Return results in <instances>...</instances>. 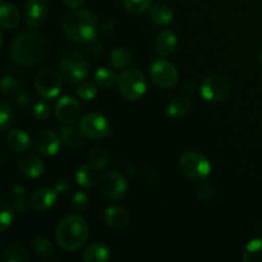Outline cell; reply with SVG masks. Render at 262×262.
<instances>
[{
    "mask_svg": "<svg viewBox=\"0 0 262 262\" xmlns=\"http://www.w3.org/2000/svg\"><path fill=\"white\" fill-rule=\"evenodd\" d=\"M61 27L69 40L87 43L97 37L100 22L97 15L91 10L73 8L64 15Z\"/></svg>",
    "mask_w": 262,
    "mask_h": 262,
    "instance_id": "1",
    "label": "cell"
},
{
    "mask_svg": "<svg viewBox=\"0 0 262 262\" xmlns=\"http://www.w3.org/2000/svg\"><path fill=\"white\" fill-rule=\"evenodd\" d=\"M49 53V43L43 36L36 32L18 35L10 45L9 54L13 60L23 67H32L42 61Z\"/></svg>",
    "mask_w": 262,
    "mask_h": 262,
    "instance_id": "2",
    "label": "cell"
},
{
    "mask_svg": "<svg viewBox=\"0 0 262 262\" xmlns=\"http://www.w3.org/2000/svg\"><path fill=\"white\" fill-rule=\"evenodd\" d=\"M89 223L81 215L71 214L59 222L55 229V241L61 250L74 252L89 239Z\"/></svg>",
    "mask_w": 262,
    "mask_h": 262,
    "instance_id": "3",
    "label": "cell"
},
{
    "mask_svg": "<svg viewBox=\"0 0 262 262\" xmlns=\"http://www.w3.org/2000/svg\"><path fill=\"white\" fill-rule=\"evenodd\" d=\"M59 72L67 83H78L84 81L90 74L89 60L78 51H72L60 59Z\"/></svg>",
    "mask_w": 262,
    "mask_h": 262,
    "instance_id": "4",
    "label": "cell"
},
{
    "mask_svg": "<svg viewBox=\"0 0 262 262\" xmlns=\"http://www.w3.org/2000/svg\"><path fill=\"white\" fill-rule=\"evenodd\" d=\"M117 86L124 99L136 101L145 95L147 82L142 72L136 68H127L118 76Z\"/></svg>",
    "mask_w": 262,
    "mask_h": 262,
    "instance_id": "5",
    "label": "cell"
},
{
    "mask_svg": "<svg viewBox=\"0 0 262 262\" xmlns=\"http://www.w3.org/2000/svg\"><path fill=\"white\" fill-rule=\"evenodd\" d=\"M179 166L184 176H187L192 181H205L211 173V164L209 159L194 151L183 154L179 160Z\"/></svg>",
    "mask_w": 262,
    "mask_h": 262,
    "instance_id": "6",
    "label": "cell"
},
{
    "mask_svg": "<svg viewBox=\"0 0 262 262\" xmlns=\"http://www.w3.org/2000/svg\"><path fill=\"white\" fill-rule=\"evenodd\" d=\"M232 84L229 79L222 74H210L202 81L200 92L206 101L222 102L230 95Z\"/></svg>",
    "mask_w": 262,
    "mask_h": 262,
    "instance_id": "7",
    "label": "cell"
},
{
    "mask_svg": "<svg viewBox=\"0 0 262 262\" xmlns=\"http://www.w3.org/2000/svg\"><path fill=\"white\" fill-rule=\"evenodd\" d=\"M63 86V77L60 72L51 68L42 69L35 78V89L43 99H54L58 96Z\"/></svg>",
    "mask_w": 262,
    "mask_h": 262,
    "instance_id": "8",
    "label": "cell"
},
{
    "mask_svg": "<svg viewBox=\"0 0 262 262\" xmlns=\"http://www.w3.org/2000/svg\"><path fill=\"white\" fill-rule=\"evenodd\" d=\"M178 71L170 61L159 59L150 67V78L160 89H171L178 82Z\"/></svg>",
    "mask_w": 262,
    "mask_h": 262,
    "instance_id": "9",
    "label": "cell"
},
{
    "mask_svg": "<svg viewBox=\"0 0 262 262\" xmlns=\"http://www.w3.org/2000/svg\"><path fill=\"white\" fill-rule=\"evenodd\" d=\"M79 128L84 137L90 138V140H101L112 132L110 123L107 122L104 115L99 114V113H90V114L84 115L79 122Z\"/></svg>",
    "mask_w": 262,
    "mask_h": 262,
    "instance_id": "10",
    "label": "cell"
},
{
    "mask_svg": "<svg viewBox=\"0 0 262 262\" xmlns=\"http://www.w3.org/2000/svg\"><path fill=\"white\" fill-rule=\"evenodd\" d=\"M100 192L110 200H122L128 192V183L123 174L118 171H106L100 179Z\"/></svg>",
    "mask_w": 262,
    "mask_h": 262,
    "instance_id": "11",
    "label": "cell"
},
{
    "mask_svg": "<svg viewBox=\"0 0 262 262\" xmlns=\"http://www.w3.org/2000/svg\"><path fill=\"white\" fill-rule=\"evenodd\" d=\"M56 119L63 124H73L81 117V105L71 96H61L55 104Z\"/></svg>",
    "mask_w": 262,
    "mask_h": 262,
    "instance_id": "12",
    "label": "cell"
},
{
    "mask_svg": "<svg viewBox=\"0 0 262 262\" xmlns=\"http://www.w3.org/2000/svg\"><path fill=\"white\" fill-rule=\"evenodd\" d=\"M60 136L53 130H40L32 140L33 148L43 156H54L60 150Z\"/></svg>",
    "mask_w": 262,
    "mask_h": 262,
    "instance_id": "13",
    "label": "cell"
},
{
    "mask_svg": "<svg viewBox=\"0 0 262 262\" xmlns=\"http://www.w3.org/2000/svg\"><path fill=\"white\" fill-rule=\"evenodd\" d=\"M49 14V7L45 0H27L23 8V17L31 28H40Z\"/></svg>",
    "mask_w": 262,
    "mask_h": 262,
    "instance_id": "14",
    "label": "cell"
},
{
    "mask_svg": "<svg viewBox=\"0 0 262 262\" xmlns=\"http://www.w3.org/2000/svg\"><path fill=\"white\" fill-rule=\"evenodd\" d=\"M56 196L58 193L55 189H51L49 187H41L32 192L28 202H30L31 209L35 210L36 212H45L55 205Z\"/></svg>",
    "mask_w": 262,
    "mask_h": 262,
    "instance_id": "15",
    "label": "cell"
},
{
    "mask_svg": "<svg viewBox=\"0 0 262 262\" xmlns=\"http://www.w3.org/2000/svg\"><path fill=\"white\" fill-rule=\"evenodd\" d=\"M17 166L23 176L28 178H38L45 171V164L33 154H25L17 161Z\"/></svg>",
    "mask_w": 262,
    "mask_h": 262,
    "instance_id": "16",
    "label": "cell"
},
{
    "mask_svg": "<svg viewBox=\"0 0 262 262\" xmlns=\"http://www.w3.org/2000/svg\"><path fill=\"white\" fill-rule=\"evenodd\" d=\"M104 222L114 230H122L129 225L130 216L124 207L109 206L104 212Z\"/></svg>",
    "mask_w": 262,
    "mask_h": 262,
    "instance_id": "17",
    "label": "cell"
},
{
    "mask_svg": "<svg viewBox=\"0 0 262 262\" xmlns=\"http://www.w3.org/2000/svg\"><path fill=\"white\" fill-rule=\"evenodd\" d=\"M178 45V37L176 33L170 30H164L156 36L155 38V49L156 53L161 58L169 56L176 51Z\"/></svg>",
    "mask_w": 262,
    "mask_h": 262,
    "instance_id": "18",
    "label": "cell"
},
{
    "mask_svg": "<svg viewBox=\"0 0 262 262\" xmlns=\"http://www.w3.org/2000/svg\"><path fill=\"white\" fill-rule=\"evenodd\" d=\"M101 179L100 169L97 166L90 164L79 166L78 170L76 171V181L83 188H91V187L97 186Z\"/></svg>",
    "mask_w": 262,
    "mask_h": 262,
    "instance_id": "19",
    "label": "cell"
},
{
    "mask_svg": "<svg viewBox=\"0 0 262 262\" xmlns=\"http://www.w3.org/2000/svg\"><path fill=\"white\" fill-rule=\"evenodd\" d=\"M59 133H60L61 142L72 150H77L83 145L84 135L82 133L81 128H76L72 124H64L63 127L59 128Z\"/></svg>",
    "mask_w": 262,
    "mask_h": 262,
    "instance_id": "20",
    "label": "cell"
},
{
    "mask_svg": "<svg viewBox=\"0 0 262 262\" xmlns=\"http://www.w3.org/2000/svg\"><path fill=\"white\" fill-rule=\"evenodd\" d=\"M8 146L15 152H26L30 148L32 140L30 135L23 129H12L7 136Z\"/></svg>",
    "mask_w": 262,
    "mask_h": 262,
    "instance_id": "21",
    "label": "cell"
},
{
    "mask_svg": "<svg viewBox=\"0 0 262 262\" xmlns=\"http://www.w3.org/2000/svg\"><path fill=\"white\" fill-rule=\"evenodd\" d=\"M20 22V13L14 4L3 3L0 7V23L4 30H13Z\"/></svg>",
    "mask_w": 262,
    "mask_h": 262,
    "instance_id": "22",
    "label": "cell"
},
{
    "mask_svg": "<svg viewBox=\"0 0 262 262\" xmlns=\"http://www.w3.org/2000/svg\"><path fill=\"white\" fill-rule=\"evenodd\" d=\"M8 197L10 200L13 209L17 214H26L30 206V202L26 200V188L20 184H15L8 192Z\"/></svg>",
    "mask_w": 262,
    "mask_h": 262,
    "instance_id": "23",
    "label": "cell"
},
{
    "mask_svg": "<svg viewBox=\"0 0 262 262\" xmlns=\"http://www.w3.org/2000/svg\"><path fill=\"white\" fill-rule=\"evenodd\" d=\"M148 15H150V19L152 20L156 26L170 25L171 20H173L174 18L173 9H171L169 5L161 4V3L152 5V7L150 8Z\"/></svg>",
    "mask_w": 262,
    "mask_h": 262,
    "instance_id": "24",
    "label": "cell"
},
{
    "mask_svg": "<svg viewBox=\"0 0 262 262\" xmlns=\"http://www.w3.org/2000/svg\"><path fill=\"white\" fill-rule=\"evenodd\" d=\"M110 250L106 245L101 242H95L90 245L83 252V260L86 262H105L110 258Z\"/></svg>",
    "mask_w": 262,
    "mask_h": 262,
    "instance_id": "25",
    "label": "cell"
},
{
    "mask_svg": "<svg viewBox=\"0 0 262 262\" xmlns=\"http://www.w3.org/2000/svg\"><path fill=\"white\" fill-rule=\"evenodd\" d=\"M3 262H28L30 255L20 243H10L3 251Z\"/></svg>",
    "mask_w": 262,
    "mask_h": 262,
    "instance_id": "26",
    "label": "cell"
},
{
    "mask_svg": "<svg viewBox=\"0 0 262 262\" xmlns=\"http://www.w3.org/2000/svg\"><path fill=\"white\" fill-rule=\"evenodd\" d=\"M191 109V100L184 96H177L166 105V113L171 118H181Z\"/></svg>",
    "mask_w": 262,
    "mask_h": 262,
    "instance_id": "27",
    "label": "cell"
},
{
    "mask_svg": "<svg viewBox=\"0 0 262 262\" xmlns=\"http://www.w3.org/2000/svg\"><path fill=\"white\" fill-rule=\"evenodd\" d=\"M31 250H32L33 255L42 260H49L54 255L53 245L48 238L42 237V235L33 238L32 243H31Z\"/></svg>",
    "mask_w": 262,
    "mask_h": 262,
    "instance_id": "28",
    "label": "cell"
},
{
    "mask_svg": "<svg viewBox=\"0 0 262 262\" xmlns=\"http://www.w3.org/2000/svg\"><path fill=\"white\" fill-rule=\"evenodd\" d=\"M132 63V55L125 48H117L110 53V64L118 71H124Z\"/></svg>",
    "mask_w": 262,
    "mask_h": 262,
    "instance_id": "29",
    "label": "cell"
},
{
    "mask_svg": "<svg viewBox=\"0 0 262 262\" xmlns=\"http://www.w3.org/2000/svg\"><path fill=\"white\" fill-rule=\"evenodd\" d=\"M245 262H262V238L250 241L242 256Z\"/></svg>",
    "mask_w": 262,
    "mask_h": 262,
    "instance_id": "30",
    "label": "cell"
},
{
    "mask_svg": "<svg viewBox=\"0 0 262 262\" xmlns=\"http://www.w3.org/2000/svg\"><path fill=\"white\" fill-rule=\"evenodd\" d=\"M95 82L101 89H112L118 83V76L109 68H99L95 72Z\"/></svg>",
    "mask_w": 262,
    "mask_h": 262,
    "instance_id": "31",
    "label": "cell"
},
{
    "mask_svg": "<svg viewBox=\"0 0 262 262\" xmlns=\"http://www.w3.org/2000/svg\"><path fill=\"white\" fill-rule=\"evenodd\" d=\"M14 209L12 204L5 200L0 201V230L5 232L12 225L13 217H14Z\"/></svg>",
    "mask_w": 262,
    "mask_h": 262,
    "instance_id": "32",
    "label": "cell"
},
{
    "mask_svg": "<svg viewBox=\"0 0 262 262\" xmlns=\"http://www.w3.org/2000/svg\"><path fill=\"white\" fill-rule=\"evenodd\" d=\"M2 91L5 96L18 97L22 94V87H20L19 81L14 77L5 76L2 81Z\"/></svg>",
    "mask_w": 262,
    "mask_h": 262,
    "instance_id": "33",
    "label": "cell"
},
{
    "mask_svg": "<svg viewBox=\"0 0 262 262\" xmlns=\"http://www.w3.org/2000/svg\"><path fill=\"white\" fill-rule=\"evenodd\" d=\"M151 3H152V0H123L125 10L135 15H140L147 9H150Z\"/></svg>",
    "mask_w": 262,
    "mask_h": 262,
    "instance_id": "34",
    "label": "cell"
},
{
    "mask_svg": "<svg viewBox=\"0 0 262 262\" xmlns=\"http://www.w3.org/2000/svg\"><path fill=\"white\" fill-rule=\"evenodd\" d=\"M89 159L92 165L97 166L99 169H102L109 163V154H107V151L105 148L94 147L90 151Z\"/></svg>",
    "mask_w": 262,
    "mask_h": 262,
    "instance_id": "35",
    "label": "cell"
},
{
    "mask_svg": "<svg viewBox=\"0 0 262 262\" xmlns=\"http://www.w3.org/2000/svg\"><path fill=\"white\" fill-rule=\"evenodd\" d=\"M13 118H14V114H13V109L9 102H0V125H2L3 132H7L9 129L10 125L13 124Z\"/></svg>",
    "mask_w": 262,
    "mask_h": 262,
    "instance_id": "36",
    "label": "cell"
},
{
    "mask_svg": "<svg viewBox=\"0 0 262 262\" xmlns=\"http://www.w3.org/2000/svg\"><path fill=\"white\" fill-rule=\"evenodd\" d=\"M96 95L97 87L92 82H84L77 89V96H78V99L83 100V101H91L96 97Z\"/></svg>",
    "mask_w": 262,
    "mask_h": 262,
    "instance_id": "37",
    "label": "cell"
},
{
    "mask_svg": "<svg viewBox=\"0 0 262 262\" xmlns=\"http://www.w3.org/2000/svg\"><path fill=\"white\" fill-rule=\"evenodd\" d=\"M89 204H90L89 196H87L83 191L74 192L73 196H72V199H71L72 207H73V209L78 212L86 211L87 207H89Z\"/></svg>",
    "mask_w": 262,
    "mask_h": 262,
    "instance_id": "38",
    "label": "cell"
},
{
    "mask_svg": "<svg viewBox=\"0 0 262 262\" xmlns=\"http://www.w3.org/2000/svg\"><path fill=\"white\" fill-rule=\"evenodd\" d=\"M33 117L38 120L48 119L50 115V105L45 100H38L35 105H33Z\"/></svg>",
    "mask_w": 262,
    "mask_h": 262,
    "instance_id": "39",
    "label": "cell"
},
{
    "mask_svg": "<svg viewBox=\"0 0 262 262\" xmlns=\"http://www.w3.org/2000/svg\"><path fill=\"white\" fill-rule=\"evenodd\" d=\"M212 191H214L212 187L210 186L209 183H206V182H204V183L200 184L199 188H197V194H199V197L202 201H209L212 197Z\"/></svg>",
    "mask_w": 262,
    "mask_h": 262,
    "instance_id": "40",
    "label": "cell"
},
{
    "mask_svg": "<svg viewBox=\"0 0 262 262\" xmlns=\"http://www.w3.org/2000/svg\"><path fill=\"white\" fill-rule=\"evenodd\" d=\"M54 189H55L58 194H66L67 192L71 189V182H69L68 179H60V181L55 184V188Z\"/></svg>",
    "mask_w": 262,
    "mask_h": 262,
    "instance_id": "41",
    "label": "cell"
},
{
    "mask_svg": "<svg viewBox=\"0 0 262 262\" xmlns=\"http://www.w3.org/2000/svg\"><path fill=\"white\" fill-rule=\"evenodd\" d=\"M63 3L67 5V7H69L73 9V8L81 7V5L84 3V0H63Z\"/></svg>",
    "mask_w": 262,
    "mask_h": 262,
    "instance_id": "42",
    "label": "cell"
},
{
    "mask_svg": "<svg viewBox=\"0 0 262 262\" xmlns=\"http://www.w3.org/2000/svg\"><path fill=\"white\" fill-rule=\"evenodd\" d=\"M258 60H260V63H261V66H262V49H261L260 54H258Z\"/></svg>",
    "mask_w": 262,
    "mask_h": 262,
    "instance_id": "43",
    "label": "cell"
},
{
    "mask_svg": "<svg viewBox=\"0 0 262 262\" xmlns=\"http://www.w3.org/2000/svg\"><path fill=\"white\" fill-rule=\"evenodd\" d=\"M166 2H174V0H166Z\"/></svg>",
    "mask_w": 262,
    "mask_h": 262,
    "instance_id": "44",
    "label": "cell"
}]
</instances>
